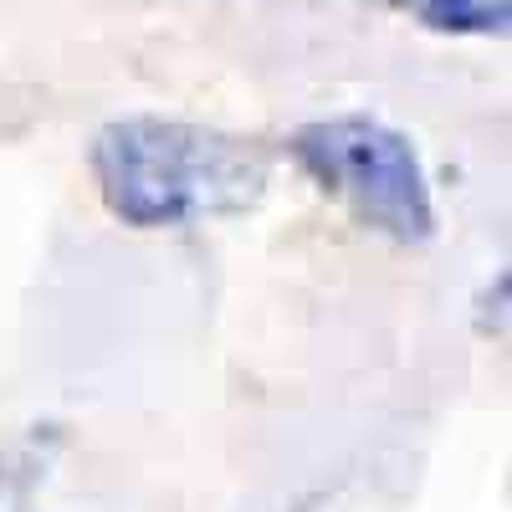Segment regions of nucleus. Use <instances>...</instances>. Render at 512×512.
I'll use <instances>...</instances> for the list:
<instances>
[{"mask_svg": "<svg viewBox=\"0 0 512 512\" xmlns=\"http://www.w3.org/2000/svg\"><path fill=\"white\" fill-rule=\"evenodd\" d=\"M93 175L103 205L123 226L154 231L256 205L272 175V154L256 139H236L221 128L123 118L98 134Z\"/></svg>", "mask_w": 512, "mask_h": 512, "instance_id": "nucleus-1", "label": "nucleus"}, {"mask_svg": "<svg viewBox=\"0 0 512 512\" xmlns=\"http://www.w3.org/2000/svg\"><path fill=\"white\" fill-rule=\"evenodd\" d=\"M292 154L308 175L338 195L369 231L395 241H425L436 231V205L425 169L405 134L374 118H323L292 134Z\"/></svg>", "mask_w": 512, "mask_h": 512, "instance_id": "nucleus-2", "label": "nucleus"}, {"mask_svg": "<svg viewBox=\"0 0 512 512\" xmlns=\"http://www.w3.org/2000/svg\"><path fill=\"white\" fill-rule=\"evenodd\" d=\"M405 16H415L431 31H456V36H487L507 26V0H384Z\"/></svg>", "mask_w": 512, "mask_h": 512, "instance_id": "nucleus-3", "label": "nucleus"}, {"mask_svg": "<svg viewBox=\"0 0 512 512\" xmlns=\"http://www.w3.org/2000/svg\"><path fill=\"white\" fill-rule=\"evenodd\" d=\"M41 477H47V456L36 441L0 451V512H36Z\"/></svg>", "mask_w": 512, "mask_h": 512, "instance_id": "nucleus-4", "label": "nucleus"}, {"mask_svg": "<svg viewBox=\"0 0 512 512\" xmlns=\"http://www.w3.org/2000/svg\"><path fill=\"white\" fill-rule=\"evenodd\" d=\"M11 108L21 113V108H26V98H16V93L6 88V82H0V128H21V118H11Z\"/></svg>", "mask_w": 512, "mask_h": 512, "instance_id": "nucleus-5", "label": "nucleus"}]
</instances>
